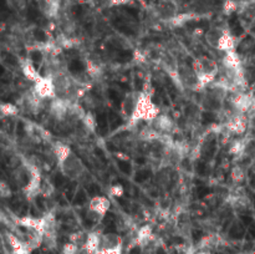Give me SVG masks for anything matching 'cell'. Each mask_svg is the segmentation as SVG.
I'll list each match as a JSON object with an SVG mask.
<instances>
[{"mask_svg":"<svg viewBox=\"0 0 255 254\" xmlns=\"http://www.w3.org/2000/svg\"><path fill=\"white\" fill-rule=\"evenodd\" d=\"M192 68L196 71L199 81V90L213 85L218 79L220 69L217 61L208 56H198L192 62Z\"/></svg>","mask_w":255,"mask_h":254,"instance_id":"1","label":"cell"},{"mask_svg":"<svg viewBox=\"0 0 255 254\" xmlns=\"http://www.w3.org/2000/svg\"><path fill=\"white\" fill-rule=\"evenodd\" d=\"M161 115V110L157 105L154 104L151 99V95L145 91H141L138 96L137 104L132 116L128 119V122L131 125H137L138 122H152L157 116Z\"/></svg>","mask_w":255,"mask_h":254,"instance_id":"2","label":"cell"},{"mask_svg":"<svg viewBox=\"0 0 255 254\" xmlns=\"http://www.w3.org/2000/svg\"><path fill=\"white\" fill-rule=\"evenodd\" d=\"M59 168L62 175L69 180H77L86 172V167L81 161V158L73 152L62 163L59 164Z\"/></svg>","mask_w":255,"mask_h":254,"instance_id":"3","label":"cell"},{"mask_svg":"<svg viewBox=\"0 0 255 254\" xmlns=\"http://www.w3.org/2000/svg\"><path fill=\"white\" fill-rule=\"evenodd\" d=\"M34 91L37 96L42 100H54L57 97L56 88L54 84V80L51 76H41L39 81L34 84Z\"/></svg>","mask_w":255,"mask_h":254,"instance_id":"4","label":"cell"},{"mask_svg":"<svg viewBox=\"0 0 255 254\" xmlns=\"http://www.w3.org/2000/svg\"><path fill=\"white\" fill-rule=\"evenodd\" d=\"M71 106L73 102L69 99H64V97H59L51 100L50 104V115L57 121H65L69 119L70 115Z\"/></svg>","mask_w":255,"mask_h":254,"instance_id":"5","label":"cell"},{"mask_svg":"<svg viewBox=\"0 0 255 254\" xmlns=\"http://www.w3.org/2000/svg\"><path fill=\"white\" fill-rule=\"evenodd\" d=\"M225 127H227V130L232 135H244L248 128L247 117L244 116V113L237 112L236 111L234 113H230L229 115V117L227 119V122H225Z\"/></svg>","mask_w":255,"mask_h":254,"instance_id":"6","label":"cell"},{"mask_svg":"<svg viewBox=\"0 0 255 254\" xmlns=\"http://www.w3.org/2000/svg\"><path fill=\"white\" fill-rule=\"evenodd\" d=\"M177 75H178L181 84L184 85L185 88L192 89V90H199L198 76L192 66L180 65L177 69Z\"/></svg>","mask_w":255,"mask_h":254,"instance_id":"7","label":"cell"},{"mask_svg":"<svg viewBox=\"0 0 255 254\" xmlns=\"http://www.w3.org/2000/svg\"><path fill=\"white\" fill-rule=\"evenodd\" d=\"M109 207H111V202L105 196H95V197L91 198L90 204H89L90 211L100 218H104L107 215Z\"/></svg>","mask_w":255,"mask_h":254,"instance_id":"8","label":"cell"},{"mask_svg":"<svg viewBox=\"0 0 255 254\" xmlns=\"http://www.w3.org/2000/svg\"><path fill=\"white\" fill-rule=\"evenodd\" d=\"M40 189H41V176L36 168H31L29 182L24 187V192H25L26 197L34 198L39 195Z\"/></svg>","mask_w":255,"mask_h":254,"instance_id":"9","label":"cell"},{"mask_svg":"<svg viewBox=\"0 0 255 254\" xmlns=\"http://www.w3.org/2000/svg\"><path fill=\"white\" fill-rule=\"evenodd\" d=\"M230 101H232V106L234 108V110H236L237 112L245 113L253 108L252 97H250L249 95H247V93L240 92V91L233 93Z\"/></svg>","mask_w":255,"mask_h":254,"instance_id":"10","label":"cell"},{"mask_svg":"<svg viewBox=\"0 0 255 254\" xmlns=\"http://www.w3.org/2000/svg\"><path fill=\"white\" fill-rule=\"evenodd\" d=\"M149 125H151V127H153L154 130L162 133V135H168L174 128L173 120H172L168 115L157 116L153 121L149 122Z\"/></svg>","mask_w":255,"mask_h":254,"instance_id":"11","label":"cell"},{"mask_svg":"<svg viewBox=\"0 0 255 254\" xmlns=\"http://www.w3.org/2000/svg\"><path fill=\"white\" fill-rule=\"evenodd\" d=\"M221 66H223V69H225V70H230V71L243 70V69H241V60L236 50L225 53L223 59H221Z\"/></svg>","mask_w":255,"mask_h":254,"instance_id":"12","label":"cell"},{"mask_svg":"<svg viewBox=\"0 0 255 254\" xmlns=\"http://www.w3.org/2000/svg\"><path fill=\"white\" fill-rule=\"evenodd\" d=\"M101 235L98 232H91L87 235L86 242H85L84 251L86 254H96L100 251V246H101Z\"/></svg>","mask_w":255,"mask_h":254,"instance_id":"13","label":"cell"},{"mask_svg":"<svg viewBox=\"0 0 255 254\" xmlns=\"http://www.w3.org/2000/svg\"><path fill=\"white\" fill-rule=\"evenodd\" d=\"M138 96H140V92L135 91V92H129L125 96L124 101H122V106H121V111L124 113V116L126 119H129L135 111L136 104H137Z\"/></svg>","mask_w":255,"mask_h":254,"instance_id":"14","label":"cell"},{"mask_svg":"<svg viewBox=\"0 0 255 254\" xmlns=\"http://www.w3.org/2000/svg\"><path fill=\"white\" fill-rule=\"evenodd\" d=\"M21 73H23L24 76H25L29 81L33 82V84H35V82L41 79V75H40V73L37 71V69L35 68L33 61L29 59H25L21 61Z\"/></svg>","mask_w":255,"mask_h":254,"instance_id":"15","label":"cell"},{"mask_svg":"<svg viewBox=\"0 0 255 254\" xmlns=\"http://www.w3.org/2000/svg\"><path fill=\"white\" fill-rule=\"evenodd\" d=\"M217 50L221 51V53H229V51L236 50V37L233 36V34L230 33L228 29H225L223 35H221L220 40L218 42V48Z\"/></svg>","mask_w":255,"mask_h":254,"instance_id":"16","label":"cell"},{"mask_svg":"<svg viewBox=\"0 0 255 254\" xmlns=\"http://www.w3.org/2000/svg\"><path fill=\"white\" fill-rule=\"evenodd\" d=\"M124 246V239L117 233H102L101 235V246L100 249L105 248H116V247Z\"/></svg>","mask_w":255,"mask_h":254,"instance_id":"17","label":"cell"},{"mask_svg":"<svg viewBox=\"0 0 255 254\" xmlns=\"http://www.w3.org/2000/svg\"><path fill=\"white\" fill-rule=\"evenodd\" d=\"M225 29L220 28V26H213V28H210L209 30L207 31V34H205V41H207L208 45L210 48L216 49L218 48V42L220 40L221 35L224 33Z\"/></svg>","mask_w":255,"mask_h":254,"instance_id":"18","label":"cell"},{"mask_svg":"<svg viewBox=\"0 0 255 254\" xmlns=\"http://www.w3.org/2000/svg\"><path fill=\"white\" fill-rule=\"evenodd\" d=\"M53 152L55 155V157H56L57 163L60 164L73 153V150H71L70 146H68V145L62 144V142H56L53 146Z\"/></svg>","mask_w":255,"mask_h":254,"instance_id":"19","label":"cell"},{"mask_svg":"<svg viewBox=\"0 0 255 254\" xmlns=\"http://www.w3.org/2000/svg\"><path fill=\"white\" fill-rule=\"evenodd\" d=\"M152 238H153V232H152L151 226H143L141 227L140 231L137 232L136 242H137L141 247H147L149 243H151Z\"/></svg>","mask_w":255,"mask_h":254,"instance_id":"20","label":"cell"},{"mask_svg":"<svg viewBox=\"0 0 255 254\" xmlns=\"http://www.w3.org/2000/svg\"><path fill=\"white\" fill-rule=\"evenodd\" d=\"M81 122L87 132H95L96 128H97V120H96L95 115L91 112H85Z\"/></svg>","mask_w":255,"mask_h":254,"instance_id":"21","label":"cell"},{"mask_svg":"<svg viewBox=\"0 0 255 254\" xmlns=\"http://www.w3.org/2000/svg\"><path fill=\"white\" fill-rule=\"evenodd\" d=\"M0 112L4 117H13V116H17L19 113V109H18L17 105L10 104V102H3L1 106H0Z\"/></svg>","mask_w":255,"mask_h":254,"instance_id":"22","label":"cell"},{"mask_svg":"<svg viewBox=\"0 0 255 254\" xmlns=\"http://www.w3.org/2000/svg\"><path fill=\"white\" fill-rule=\"evenodd\" d=\"M245 148H247V142H245V140H236V141L232 144V146H230L229 153L233 156H241L244 153V151H245Z\"/></svg>","mask_w":255,"mask_h":254,"instance_id":"23","label":"cell"},{"mask_svg":"<svg viewBox=\"0 0 255 254\" xmlns=\"http://www.w3.org/2000/svg\"><path fill=\"white\" fill-rule=\"evenodd\" d=\"M244 177H245V172L240 166H234L230 171V178L234 183L239 184L244 181Z\"/></svg>","mask_w":255,"mask_h":254,"instance_id":"24","label":"cell"},{"mask_svg":"<svg viewBox=\"0 0 255 254\" xmlns=\"http://www.w3.org/2000/svg\"><path fill=\"white\" fill-rule=\"evenodd\" d=\"M79 249L80 247L76 244V243L73 242H68L65 243L64 246H62V249H61V254H77L79 253Z\"/></svg>","mask_w":255,"mask_h":254,"instance_id":"25","label":"cell"},{"mask_svg":"<svg viewBox=\"0 0 255 254\" xmlns=\"http://www.w3.org/2000/svg\"><path fill=\"white\" fill-rule=\"evenodd\" d=\"M238 10V3L234 1V0H227L224 4H223V13L225 15H230L234 12Z\"/></svg>","mask_w":255,"mask_h":254,"instance_id":"26","label":"cell"},{"mask_svg":"<svg viewBox=\"0 0 255 254\" xmlns=\"http://www.w3.org/2000/svg\"><path fill=\"white\" fill-rule=\"evenodd\" d=\"M96 254H124V246L116 247V248L100 249Z\"/></svg>","mask_w":255,"mask_h":254,"instance_id":"27","label":"cell"},{"mask_svg":"<svg viewBox=\"0 0 255 254\" xmlns=\"http://www.w3.org/2000/svg\"><path fill=\"white\" fill-rule=\"evenodd\" d=\"M124 193L125 189L121 184H115L109 188V196L111 197H121V196H124Z\"/></svg>","mask_w":255,"mask_h":254,"instance_id":"28","label":"cell"},{"mask_svg":"<svg viewBox=\"0 0 255 254\" xmlns=\"http://www.w3.org/2000/svg\"><path fill=\"white\" fill-rule=\"evenodd\" d=\"M0 196L3 198H9L12 196V189H10V187H9L5 182H1V183H0Z\"/></svg>","mask_w":255,"mask_h":254,"instance_id":"29","label":"cell"},{"mask_svg":"<svg viewBox=\"0 0 255 254\" xmlns=\"http://www.w3.org/2000/svg\"><path fill=\"white\" fill-rule=\"evenodd\" d=\"M196 254H210V252H208V251H199L198 253H196Z\"/></svg>","mask_w":255,"mask_h":254,"instance_id":"30","label":"cell"},{"mask_svg":"<svg viewBox=\"0 0 255 254\" xmlns=\"http://www.w3.org/2000/svg\"><path fill=\"white\" fill-rule=\"evenodd\" d=\"M57 1H60V0H57Z\"/></svg>","mask_w":255,"mask_h":254,"instance_id":"31","label":"cell"}]
</instances>
